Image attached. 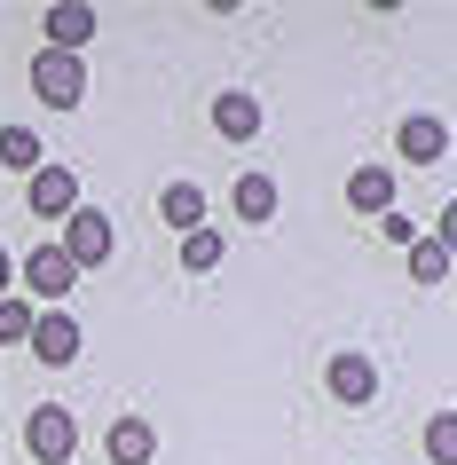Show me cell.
Returning a JSON list of instances; mask_svg holds the SVG:
<instances>
[{
	"label": "cell",
	"instance_id": "cell-10",
	"mask_svg": "<svg viewBox=\"0 0 457 465\" xmlns=\"http://www.w3.org/2000/svg\"><path fill=\"white\" fill-rule=\"evenodd\" d=\"M394 197H402V182H394L386 166H355L347 173V205H355V213L379 221V213H394Z\"/></svg>",
	"mask_w": 457,
	"mask_h": 465
},
{
	"label": "cell",
	"instance_id": "cell-12",
	"mask_svg": "<svg viewBox=\"0 0 457 465\" xmlns=\"http://www.w3.org/2000/svg\"><path fill=\"white\" fill-rule=\"evenodd\" d=\"M214 126L229 143H253V134H261V103L244 95V87H229V95H214Z\"/></svg>",
	"mask_w": 457,
	"mask_h": 465
},
{
	"label": "cell",
	"instance_id": "cell-8",
	"mask_svg": "<svg viewBox=\"0 0 457 465\" xmlns=\"http://www.w3.org/2000/svg\"><path fill=\"white\" fill-rule=\"evenodd\" d=\"M323 387H332V402L363 411V402L379 394V371H371V355H332V371H323Z\"/></svg>",
	"mask_w": 457,
	"mask_h": 465
},
{
	"label": "cell",
	"instance_id": "cell-19",
	"mask_svg": "<svg viewBox=\"0 0 457 465\" xmlns=\"http://www.w3.org/2000/svg\"><path fill=\"white\" fill-rule=\"evenodd\" d=\"M32 300H0V347H25V331H32Z\"/></svg>",
	"mask_w": 457,
	"mask_h": 465
},
{
	"label": "cell",
	"instance_id": "cell-17",
	"mask_svg": "<svg viewBox=\"0 0 457 465\" xmlns=\"http://www.w3.org/2000/svg\"><path fill=\"white\" fill-rule=\"evenodd\" d=\"M221 252H229V245H221L214 229H190V237H182V269L205 276V269H221Z\"/></svg>",
	"mask_w": 457,
	"mask_h": 465
},
{
	"label": "cell",
	"instance_id": "cell-11",
	"mask_svg": "<svg viewBox=\"0 0 457 465\" xmlns=\"http://www.w3.org/2000/svg\"><path fill=\"white\" fill-rule=\"evenodd\" d=\"M95 8H79V0H64V8H48V48H64V55H87V40H95Z\"/></svg>",
	"mask_w": 457,
	"mask_h": 465
},
{
	"label": "cell",
	"instance_id": "cell-7",
	"mask_svg": "<svg viewBox=\"0 0 457 465\" xmlns=\"http://www.w3.org/2000/svg\"><path fill=\"white\" fill-rule=\"evenodd\" d=\"M394 143H402V166H442V158H450V126L418 111V119L394 126Z\"/></svg>",
	"mask_w": 457,
	"mask_h": 465
},
{
	"label": "cell",
	"instance_id": "cell-20",
	"mask_svg": "<svg viewBox=\"0 0 457 465\" xmlns=\"http://www.w3.org/2000/svg\"><path fill=\"white\" fill-rule=\"evenodd\" d=\"M379 237H394V245H418V229H410L402 205H394V213H379Z\"/></svg>",
	"mask_w": 457,
	"mask_h": 465
},
{
	"label": "cell",
	"instance_id": "cell-1",
	"mask_svg": "<svg viewBox=\"0 0 457 465\" xmlns=\"http://www.w3.org/2000/svg\"><path fill=\"white\" fill-rule=\"evenodd\" d=\"M32 95L48 103V111H79V103H87V55L40 48L32 55Z\"/></svg>",
	"mask_w": 457,
	"mask_h": 465
},
{
	"label": "cell",
	"instance_id": "cell-13",
	"mask_svg": "<svg viewBox=\"0 0 457 465\" xmlns=\"http://www.w3.org/2000/svg\"><path fill=\"white\" fill-rule=\"evenodd\" d=\"M158 213H166V229L190 237V229H205V190H197V182H166V190H158Z\"/></svg>",
	"mask_w": 457,
	"mask_h": 465
},
{
	"label": "cell",
	"instance_id": "cell-5",
	"mask_svg": "<svg viewBox=\"0 0 457 465\" xmlns=\"http://www.w3.org/2000/svg\"><path fill=\"white\" fill-rule=\"evenodd\" d=\"M25 450H32L40 465H64V458L79 450V426H72V411H55V402H40V411L25 418Z\"/></svg>",
	"mask_w": 457,
	"mask_h": 465
},
{
	"label": "cell",
	"instance_id": "cell-15",
	"mask_svg": "<svg viewBox=\"0 0 457 465\" xmlns=\"http://www.w3.org/2000/svg\"><path fill=\"white\" fill-rule=\"evenodd\" d=\"M0 166L8 173H40L48 158H40V134L32 126H0Z\"/></svg>",
	"mask_w": 457,
	"mask_h": 465
},
{
	"label": "cell",
	"instance_id": "cell-18",
	"mask_svg": "<svg viewBox=\"0 0 457 465\" xmlns=\"http://www.w3.org/2000/svg\"><path fill=\"white\" fill-rule=\"evenodd\" d=\"M426 458H433V465H457V418H450V411L426 418Z\"/></svg>",
	"mask_w": 457,
	"mask_h": 465
},
{
	"label": "cell",
	"instance_id": "cell-14",
	"mask_svg": "<svg viewBox=\"0 0 457 465\" xmlns=\"http://www.w3.org/2000/svg\"><path fill=\"white\" fill-rule=\"evenodd\" d=\"M229 205H237V221H276V173H237Z\"/></svg>",
	"mask_w": 457,
	"mask_h": 465
},
{
	"label": "cell",
	"instance_id": "cell-16",
	"mask_svg": "<svg viewBox=\"0 0 457 465\" xmlns=\"http://www.w3.org/2000/svg\"><path fill=\"white\" fill-rule=\"evenodd\" d=\"M410 276H418V284H442V276H450V245H442V237H418V245H410Z\"/></svg>",
	"mask_w": 457,
	"mask_h": 465
},
{
	"label": "cell",
	"instance_id": "cell-6",
	"mask_svg": "<svg viewBox=\"0 0 457 465\" xmlns=\"http://www.w3.org/2000/svg\"><path fill=\"white\" fill-rule=\"evenodd\" d=\"M25 284H32L40 300H72L79 269L64 261V245H32V252H25Z\"/></svg>",
	"mask_w": 457,
	"mask_h": 465
},
{
	"label": "cell",
	"instance_id": "cell-4",
	"mask_svg": "<svg viewBox=\"0 0 457 465\" xmlns=\"http://www.w3.org/2000/svg\"><path fill=\"white\" fill-rule=\"evenodd\" d=\"M25 205H32L40 221H72L79 205H87V182H79L72 166H40V173L25 182Z\"/></svg>",
	"mask_w": 457,
	"mask_h": 465
},
{
	"label": "cell",
	"instance_id": "cell-2",
	"mask_svg": "<svg viewBox=\"0 0 457 465\" xmlns=\"http://www.w3.org/2000/svg\"><path fill=\"white\" fill-rule=\"evenodd\" d=\"M25 347H32V363L64 371V363H79V347H87V331H79V316H72V308H48V316H32Z\"/></svg>",
	"mask_w": 457,
	"mask_h": 465
},
{
	"label": "cell",
	"instance_id": "cell-9",
	"mask_svg": "<svg viewBox=\"0 0 457 465\" xmlns=\"http://www.w3.org/2000/svg\"><path fill=\"white\" fill-rule=\"evenodd\" d=\"M103 458H111V465H150V458H158V426H150V418H111Z\"/></svg>",
	"mask_w": 457,
	"mask_h": 465
},
{
	"label": "cell",
	"instance_id": "cell-21",
	"mask_svg": "<svg viewBox=\"0 0 457 465\" xmlns=\"http://www.w3.org/2000/svg\"><path fill=\"white\" fill-rule=\"evenodd\" d=\"M8 284H16V261H8V245H0V300H8Z\"/></svg>",
	"mask_w": 457,
	"mask_h": 465
},
{
	"label": "cell",
	"instance_id": "cell-3",
	"mask_svg": "<svg viewBox=\"0 0 457 465\" xmlns=\"http://www.w3.org/2000/svg\"><path fill=\"white\" fill-rule=\"evenodd\" d=\"M55 245H64V261H72V269L87 276V269H103V261H111V245H119V237H111V213L79 205V213L64 221V237H55Z\"/></svg>",
	"mask_w": 457,
	"mask_h": 465
}]
</instances>
